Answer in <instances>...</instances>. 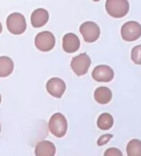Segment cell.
Masks as SVG:
<instances>
[{
    "mask_svg": "<svg viewBox=\"0 0 141 156\" xmlns=\"http://www.w3.org/2000/svg\"><path fill=\"white\" fill-rule=\"evenodd\" d=\"M50 133L61 138L65 136L68 130V122L65 116L61 112L54 113L49 121Z\"/></svg>",
    "mask_w": 141,
    "mask_h": 156,
    "instance_id": "1",
    "label": "cell"
},
{
    "mask_svg": "<svg viewBox=\"0 0 141 156\" xmlns=\"http://www.w3.org/2000/svg\"><path fill=\"white\" fill-rule=\"evenodd\" d=\"M105 7L110 16L114 18H121L129 12V3L126 0H107Z\"/></svg>",
    "mask_w": 141,
    "mask_h": 156,
    "instance_id": "2",
    "label": "cell"
},
{
    "mask_svg": "<svg viewBox=\"0 0 141 156\" xmlns=\"http://www.w3.org/2000/svg\"><path fill=\"white\" fill-rule=\"evenodd\" d=\"M6 26L11 34L15 35L23 34L27 28L25 17L20 12H13L6 20Z\"/></svg>",
    "mask_w": 141,
    "mask_h": 156,
    "instance_id": "3",
    "label": "cell"
},
{
    "mask_svg": "<svg viewBox=\"0 0 141 156\" xmlns=\"http://www.w3.org/2000/svg\"><path fill=\"white\" fill-rule=\"evenodd\" d=\"M55 44V36L52 32L47 30L39 33L35 38V47L41 51H50L54 48Z\"/></svg>",
    "mask_w": 141,
    "mask_h": 156,
    "instance_id": "4",
    "label": "cell"
},
{
    "mask_svg": "<svg viewBox=\"0 0 141 156\" xmlns=\"http://www.w3.org/2000/svg\"><path fill=\"white\" fill-rule=\"evenodd\" d=\"M91 65L90 57L86 53H81L72 58L71 67L77 76H83L86 74Z\"/></svg>",
    "mask_w": 141,
    "mask_h": 156,
    "instance_id": "5",
    "label": "cell"
},
{
    "mask_svg": "<svg viewBox=\"0 0 141 156\" xmlns=\"http://www.w3.org/2000/svg\"><path fill=\"white\" fill-rule=\"evenodd\" d=\"M121 35L124 41H136L141 36V25L136 21L126 22L121 27Z\"/></svg>",
    "mask_w": 141,
    "mask_h": 156,
    "instance_id": "6",
    "label": "cell"
},
{
    "mask_svg": "<svg viewBox=\"0 0 141 156\" xmlns=\"http://www.w3.org/2000/svg\"><path fill=\"white\" fill-rule=\"evenodd\" d=\"M81 34L86 42L92 43L97 41L100 35V29L94 22L86 21L82 23L79 28Z\"/></svg>",
    "mask_w": 141,
    "mask_h": 156,
    "instance_id": "7",
    "label": "cell"
},
{
    "mask_svg": "<svg viewBox=\"0 0 141 156\" xmlns=\"http://www.w3.org/2000/svg\"><path fill=\"white\" fill-rule=\"evenodd\" d=\"M92 76L97 82H110L114 76V72L109 66L99 65L93 69Z\"/></svg>",
    "mask_w": 141,
    "mask_h": 156,
    "instance_id": "8",
    "label": "cell"
},
{
    "mask_svg": "<svg viewBox=\"0 0 141 156\" xmlns=\"http://www.w3.org/2000/svg\"><path fill=\"white\" fill-rule=\"evenodd\" d=\"M46 90L53 97L61 98L66 90V84L61 78L53 77L47 81Z\"/></svg>",
    "mask_w": 141,
    "mask_h": 156,
    "instance_id": "9",
    "label": "cell"
},
{
    "mask_svg": "<svg viewBox=\"0 0 141 156\" xmlns=\"http://www.w3.org/2000/svg\"><path fill=\"white\" fill-rule=\"evenodd\" d=\"M62 47L67 53H73L79 49L80 40L74 33H68L63 37Z\"/></svg>",
    "mask_w": 141,
    "mask_h": 156,
    "instance_id": "10",
    "label": "cell"
},
{
    "mask_svg": "<svg viewBox=\"0 0 141 156\" xmlns=\"http://www.w3.org/2000/svg\"><path fill=\"white\" fill-rule=\"evenodd\" d=\"M49 12L46 9L39 8L33 11L31 16L32 25L35 28H39L43 27L47 23L49 20Z\"/></svg>",
    "mask_w": 141,
    "mask_h": 156,
    "instance_id": "11",
    "label": "cell"
},
{
    "mask_svg": "<svg viewBox=\"0 0 141 156\" xmlns=\"http://www.w3.org/2000/svg\"><path fill=\"white\" fill-rule=\"evenodd\" d=\"M35 156H55L56 147L49 140H41L36 144L35 149Z\"/></svg>",
    "mask_w": 141,
    "mask_h": 156,
    "instance_id": "12",
    "label": "cell"
},
{
    "mask_svg": "<svg viewBox=\"0 0 141 156\" xmlns=\"http://www.w3.org/2000/svg\"><path fill=\"white\" fill-rule=\"evenodd\" d=\"M94 98L99 104L105 105L111 101L112 98V92L108 87H99L94 91Z\"/></svg>",
    "mask_w": 141,
    "mask_h": 156,
    "instance_id": "13",
    "label": "cell"
},
{
    "mask_svg": "<svg viewBox=\"0 0 141 156\" xmlns=\"http://www.w3.org/2000/svg\"><path fill=\"white\" fill-rule=\"evenodd\" d=\"M14 64L9 57L0 56V77H6L13 71Z\"/></svg>",
    "mask_w": 141,
    "mask_h": 156,
    "instance_id": "14",
    "label": "cell"
},
{
    "mask_svg": "<svg viewBox=\"0 0 141 156\" xmlns=\"http://www.w3.org/2000/svg\"><path fill=\"white\" fill-rule=\"evenodd\" d=\"M97 126L100 129L103 130H107L111 129L114 125V119L111 114L104 112L102 113L97 119Z\"/></svg>",
    "mask_w": 141,
    "mask_h": 156,
    "instance_id": "15",
    "label": "cell"
},
{
    "mask_svg": "<svg viewBox=\"0 0 141 156\" xmlns=\"http://www.w3.org/2000/svg\"><path fill=\"white\" fill-rule=\"evenodd\" d=\"M127 156H141V140L132 139L126 147Z\"/></svg>",
    "mask_w": 141,
    "mask_h": 156,
    "instance_id": "16",
    "label": "cell"
},
{
    "mask_svg": "<svg viewBox=\"0 0 141 156\" xmlns=\"http://www.w3.org/2000/svg\"><path fill=\"white\" fill-rule=\"evenodd\" d=\"M131 58L136 65H141V44L133 47L131 52Z\"/></svg>",
    "mask_w": 141,
    "mask_h": 156,
    "instance_id": "17",
    "label": "cell"
},
{
    "mask_svg": "<svg viewBox=\"0 0 141 156\" xmlns=\"http://www.w3.org/2000/svg\"><path fill=\"white\" fill-rule=\"evenodd\" d=\"M104 156H123L122 152L116 147H110L104 152Z\"/></svg>",
    "mask_w": 141,
    "mask_h": 156,
    "instance_id": "18",
    "label": "cell"
},
{
    "mask_svg": "<svg viewBox=\"0 0 141 156\" xmlns=\"http://www.w3.org/2000/svg\"><path fill=\"white\" fill-rule=\"evenodd\" d=\"M113 135L111 134H104L103 136H101L100 138L98 139L97 140V144L99 146H101V145H104L106 144L107 143H108L109 140H111V138H112Z\"/></svg>",
    "mask_w": 141,
    "mask_h": 156,
    "instance_id": "19",
    "label": "cell"
},
{
    "mask_svg": "<svg viewBox=\"0 0 141 156\" xmlns=\"http://www.w3.org/2000/svg\"><path fill=\"white\" fill-rule=\"evenodd\" d=\"M2 23L0 22V34L2 33Z\"/></svg>",
    "mask_w": 141,
    "mask_h": 156,
    "instance_id": "20",
    "label": "cell"
},
{
    "mask_svg": "<svg viewBox=\"0 0 141 156\" xmlns=\"http://www.w3.org/2000/svg\"><path fill=\"white\" fill-rule=\"evenodd\" d=\"M1 101H2V97H1V94H0V104H1Z\"/></svg>",
    "mask_w": 141,
    "mask_h": 156,
    "instance_id": "21",
    "label": "cell"
},
{
    "mask_svg": "<svg viewBox=\"0 0 141 156\" xmlns=\"http://www.w3.org/2000/svg\"><path fill=\"white\" fill-rule=\"evenodd\" d=\"M0 133H1V125H0Z\"/></svg>",
    "mask_w": 141,
    "mask_h": 156,
    "instance_id": "22",
    "label": "cell"
}]
</instances>
